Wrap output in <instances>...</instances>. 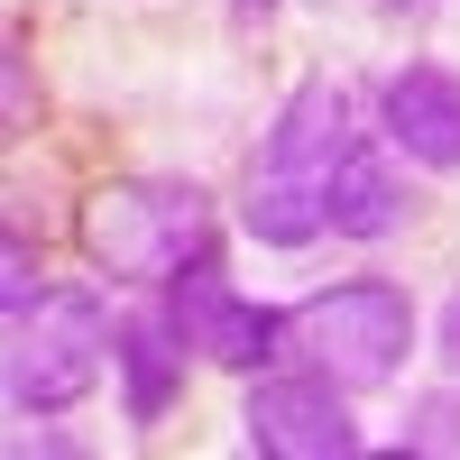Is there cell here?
<instances>
[{
	"label": "cell",
	"mask_w": 460,
	"mask_h": 460,
	"mask_svg": "<svg viewBox=\"0 0 460 460\" xmlns=\"http://www.w3.org/2000/svg\"><path fill=\"white\" fill-rule=\"evenodd\" d=\"M157 314L175 323V341H184L194 359H212V368H240V377L277 368V359H286V323H295V314H277V304H249L240 286H230L221 249H203V258H184V267H175Z\"/></svg>",
	"instance_id": "5b68a950"
},
{
	"label": "cell",
	"mask_w": 460,
	"mask_h": 460,
	"mask_svg": "<svg viewBox=\"0 0 460 460\" xmlns=\"http://www.w3.org/2000/svg\"><path fill=\"white\" fill-rule=\"evenodd\" d=\"M111 350H120L111 304H102L93 286H47V304H28V314L10 323V359H0L10 414H37V424L74 414V405L102 387Z\"/></svg>",
	"instance_id": "277c9868"
},
{
	"label": "cell",
	"mask_w": 460,
	"mask_h": 460,
	"mask_svg": "<svg viewBox=\"0 0 460 460\" xmlns=\"http://www.w3.org/2000/svg\"><path fill=\"white\" fill-rule=\"evenodd\" d=\"M0 120H10V138L37 129V84H28V37L19 28L0 37Z\"/></svg>",
	"instance_id": "7c38bea8"
},
{
	"label": "cell",
	"mask_w": 460,
	"mask_h": 460,
	"mask_svg": "<svg viewBox=\"0 0 460 460\" xmlns=\"http://www.w3.org/2000/svg\"><path fill=\"white\" fill-rule=\"evenodd\" d=\"M377 138L424 175H460V74L451 65H396L377 84Z\"/></svg>",
	"instance_id": "52a82bcc"
},
{
	"label": "cell",
	"mask_w": 460,
	"mask_h": 460,
	"mask_svg": "<svg viewBox=\"0 0 460 460\" xmlns=\"http://www.w3.org/2000/svg\"><path fill=\"white\" fill-rule=\"evenodd\" d=\"M74 249L111 286H166L184 258L212 249V194L194 175H111L74 212Z\"/></svg>",
	"instance_id": "7a4b0ae2"
},
{
	"label": "cell",
	"mask_w": 460,
	"mask_h": 460,
	"mask_svg": "<svg viewBox=\"0 0 460 460\" xmlns=\"http://www.w3.org/2000/svg\"><path fill=\"white\" fill-rule=\"evenodd\" d=\"M184 341H175V323L166 314H129L120 323V350H111V377H120V414L147 433V424H166L175 414V396H184Z\"/></svg>",
	"instance_id": "ba28073f"
},
{
	"label": "cell",
	"mask_w": 460,
	"mask_h": 460,
	"mask_svg": "<svg viewBox=\"0 0 460 460\" xmlns=\"http://www.w3.org/2000/svg\"><path fill=\"white\" fill-rule=\"evenodd\" d=\"M387 451H396V460H451V451H460V377L405 396V424H396Z\"/></svg>",
	"instance_id": "30bf717a"
},
{
	"label": "cell",
	"mask_w": 460,
	"mask_h": 460,
	"mask_svg": "<svg viewBox=\"0 0 460 460\" xmlns=\"http://www.w3.org/2000/svg\"><path fill=\"white\" fill-rule=\"evenodd\" d=\"M323 212H332L341 240H387V230H405L414 194H405V175H396V147H350V157L332 166Z\"/></svg>",
	"instance_id": "9c48e42d"
},
{
	"label": "cell",
	"mask_w": 460,
	"mask_h": 460,
	"mask_svg": "<svg viewBox=\"0 0 460 460\" xmlns=\"http://www.w3.org/2000/svg\"><path fill=\"white\" fill-rule=\"evenodd\" d=\"M350 147H359L350 93H341V84H295L277 102V120H267L249 175H240V230L258 249H314L332 230V212H323L332 166L350 157Z\"/></svg>",
	"instance_id": "6da1fadb"
},
{
	"label": "cell",
	"mask_w": 460,
	"mask_h": 460,
	"mask_svg": "<svg viewBox=\"0 0 460 460\" xmlns=\"http://www.w3.org/2000/svg\"><path fill=\"white\" fill-rule=\"evenodd\" d=\"M267 10H277V0H240V19H267Z\"/></svg>",
	"instance_id": "5bb4252c"
},
{
	"label": "cell",
	"mask_w": 460,
	"mask_h": 460,
	"mask_svg": "<svg viewBox=\"0 0 460 460\" xmlns=\"http://www.w3.org/2000/svg\"><path fill=\"white\" fill-rule=\"evenodd\" d=\"M286 314H295V323H286V359L341 377L350 396L396 387L405 359H414V295H405L396 277H341V286H323V295L286 304Z\"/></svg>",
	"instance_id": "3957f363"
},
{
	"label": "cell",
	"mask_w": 460,
	"mask_h": 460,
	"mask_svg": "<svg viewBox=\"0 0 460 460\" xmlns=\"http://www.w3.org/2000/svg\"><path fill=\"white\" fill-rule=\"evenodd\" d=\"M433 359L460 377V295H442V323H433Z\"/></svg>",
	"instance_id": "4fadbf2b"
},
{
	"label": "cell",
	"mask_w": 460,
	"mask_h": 460,
	"mask_svg": "<svg viewBox=\"0 0 460 460\" xmlns=\"http://www.w3.org/2000/svg\"><path fill=\"white\" fill-rule=\"evenodd\" d=\"M240 433L258 460H359V424H350V387L323 368H258V387L240 405Z\"/></svg>",
	"instance_id": "8992f818"
},
{
	"label": "cell",
	"mask_w": 460,
	"mask_h": 460,
	"mask_svg": "<svg viewBox=\"0 0 460 460\" xmlns=\"http://www.w3.org/2000/svg\"><path fill=\"white\" fill-rule=\"evenodd\" d=\"M387 10H433V0H387Z\"/></svg>",
	"instance_id": "9a60e30c"
},
{
	"label": "cell",
	"mask_w": 460,
	"mask_h": 460,
	"mask_svg": "<svg viewBox=\"0 0 460 460\" xmlns=\"http://www.w3.org/2000/svg\"><path fill=\"white\" fill-rule=\"evenodd\" d=\"M28 304H47V258H37V240L10 221V230H0V314L19 323Z\"/></svg>",
	"instance_id": "8fae6325"
}]
</instances>
